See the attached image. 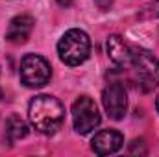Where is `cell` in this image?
Wrapping results in <instances>:
<instances>
[{"instance_id":"2","label":"cell","mask_w":159,"mask_h":157,"mask_svg":"<svg viewBox=\"0 0 159 157\" xmlns=\"http://www.w3.org/2000/svg\"><path fill=\"white\" fill-rule=\"evenodd\" d=\"M57 54H59V59L65 65H70V67L81 65L91 54L89 35L83 30H78V28H72V30L65 32L63 37L57 43Z\"/></svg>"},{"instance_id":"9","label":"cell","mask_w":159,"mask_h":157,"mask_svg":"<svg viewBox=\"0 0 159 157\" xmlns=\"http://www.w3.org/2000/svg\"><path fill=\"white\" fill-rule=\"evenodd\" d=\"M107 56L111 57V61L115 65L128 67V65H131L133 50L129 48V44L122 39L120 35H111L107 39Z\"/></svg>"},{"instance_id":"3","label":"cell","mask_w":159,"mask_h":157,"mask_svg":"<svg viewBox=\"0 0 159 157\" xmlns=\"http://www.w3.org/2000/svg\"><path fill=\"white\" fill-rule=\"evenodd\" d=\"M50 76H52L50 63L43 56L28 54L22 57V61H20V81L26 87H32V89L43 87L50 81Z\"/></svg>"},{"instance_id":"10","label":"cell","mask_w":159,"mask_h":157,"mask_svg":"<svg viewBox=\"0 0 159 157\" xmlns=\"http://www.w3.org/2000/svg\"><path fill=\"white\" fill-rule=\"evenodd\" d=\"M6 135H7V139H9L11 142L24 139V137L28 135V126H26V122L20 117H17V115L9 117L7 122H6Z\"/></svg>"},{"instance_id":"7","label":"cell","mask_w":159,"mask_h":157,"mask_svg":"<svg viewBox=\"0 0 159 157\" xmlns=\"http://www.w3.org/2000/svg\"><path fill=\"white\" fill-rule=\"evenodd\" d=\"M124 144V137L115 129H104L100 133L94 135V139L91 141V148L94 150V154L98 155H109L119 152Z\"/></svg>"},{"instance_id":"1","label":"cell","mask_w":159,"mask_h":157,"mask_svg":"<svg viewBox=\"0 0 159 157\" xmlns=\"http://www.w3.org/2000/svg\"><path fill=\"white\" fill-rule=\"evenodd\" d=\"M28 117H30L32 126L37 131L44 133V135H52L63 124L65 107L57 98H54L50 94H39L30 102Z\"/></svg>"},{"instance_id":"4","label":"cell","mask_w":159,"mask_h":157,"mask_svg":"<svg viewBox=\"0 0 159 157\" xmlns=\"http://www.w3.org/2000/svg\"><path fill=\"white\" fill-rule=\"evenodd\" d=\"M72 122H74V129L80 135H87L94 128H98L100 113L94 100H91L89 96H80L72 104Z\"/></svg>"},{"instance_id":"13","label":"cell","mask_w":159,"mask_h":157,"mask_svg":"<svg viewBox=\"0 0 159 157\" xmlns=\"http://www.w3.org/2000/svg\"><path fill=\"white\" fill-rule=\"evenodd\" d=\"M154 13L159 15V0H157V2H154Z\"/></svg>"},{"instance_id":"5","label":"cell","mask_w":159,"mask_h":157,"mask_svg":"<svg viewBox=\"0 0 159 157\" xmlns=\"http://www.w3.org/2000/svg\"><path fill=\"white\" fill-rule=\"evenodd\" d=\"M131 65L137 72V78L146 89H152L159 83V59L148 50H133Z\"/></svg>"},{"instance_id":"12","label":"cell","mask_w":159,"mask_h":157,"mask_svg":"<svg viewBox=\"0 0 159 157\" xmlns=\"http://www.w3.org/2000/svg\"><path fill=\"white\" fill-rule=\"evenodd\" d=\"M57 2H59L61 6H70V4H72V0H57Z\"/></svg>"},{"instance_id":"14","label":"cell","mask_w":159,"mask_h":157,"mask_svg":"<svg viewBox=\"0 0 159 157\" xmlns=\"http://www.w3.org/2000/svg\"><path fill=\"white\" fill-rule=\"evenodd\" d=\"M156 107H157V111H159V94H157V100H156Z\"/></svg>"},{"instance_id":"11","label":"cell","mask_w":159,"mask_h":157,"mask_svg":"<svg viewBox=\"0 0 159 157\" xmlns=\"http://www.w3.org/2000/svg\"><path fill=\"white\" fill-rule=\"evenodd\" d=\"M96 4H98L100 9H107L111 6V0H96Z\"/></svg>"},{"instance_id":"6","label":"cell","mask_w":159,"mask_h":157,"mask_svg":"<svg viewBox=\"0 0 159 157\" xmlns=\"http://www.w3.org/2000/svg\"><path fill=\"white\" fill-rule=\"evenodd\" d=\"M102 104H104V109L106 113L109 115V118L113 120H120L126 115V109H128V94H126V89L120 85V83H109L104 92H102Z\"/></svg>"},{"instance_id":"8","label":"cell","mask_w":159,"mask_h":157,"mask_svg":"<svg viewBox=\"0 0 159 157\" xmlns=\"http://www.w3.org/2000/svg\"><path fill=\"white\" fill-rule=\"evenodd\" d=\"M34 19L30 15H17L11 19L9 26H7V34L6 39L13 44H22L30 39L32 30H34Z\"/></svg>"}]
</instances>
